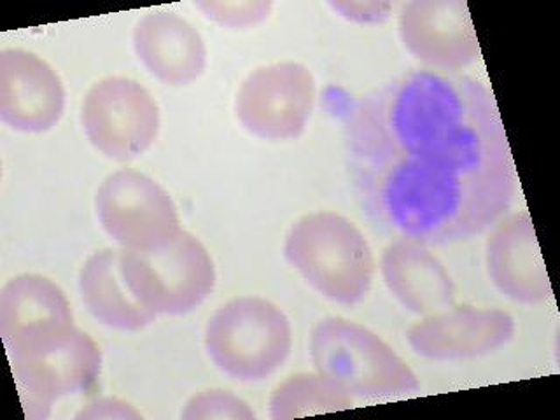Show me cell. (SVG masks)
Returning a JSON list of instances; mask_svg holds the SVG:
<instances>
[{"mask_svg": "<svg viewBox=\"0 0 560 420\" xmlns=\"http://www.w3.org/2000/svg\"><path fill=\"white\" fill-rule=\"evenodd\" d=\"M66 110V88L39 55L11 48L0 52V119L23 133L57 127Z\"/></svg>", "mask_w": 560, "mask_h": 420, "instance_id": "12", "label": "cell"}, {"mask_svg": "<svg viewBox=\"0 0 560 420\" xmlns=\"http://www.w3.org/2000/svg\"><path fill=\"white\" fill-rule=\"evenodd\" d=\"M75 419L130 420L142 419V416H140V411L136 410V407H131L130 402L122 401V399L96 398L92 402H88L86 407L75 416Z\"/></svg>", "mask_w": 560, "mask_h": 420, "instance_id": "22", "label": "cell"}, {"mask_svg": "<svg viewBox=\"0 0 560 420\" xmlns=\"http://www.w3.org/2000/svg\"><path fill=\"white\" fill-rule=\"evenodd\" d=\"M195 8L210 22L233 28V31H245V28L267 22L273 11L270 0H247V2L244 0H238V2L206 0V2H195Z\"/></svg>", "mask_w": 560, "mask_h": 420, "instance_id": "20", "label": "cell"}, {"mask_svg": "<svg viewBox=\"0 0 560 420\" xmlns=\"http://www.w3.org/2000/svg\"><path fill=\"white\" fill-rule=\"evenodd\" d=\"M79 293L88 312L107 328L140 331L156 320L131 293L121 273V250L101 249L79 270Z\"/></svg>", "mask_w": 560, "mask_h": 420, "instance_id": "16", "label": "cell"}, {"mask_svg": "<svg viewBox=\"0 0 560 420\" xmlns=\"http://www.w3.org/2000/svg\"><path fill=\"white\" fill-rule=\"evenodd\" d=\"M5 350L28 419H48L52 402L88 393L101 376V347L74 323L32 329Z\"/></svg>", "mask_w": 560, "mask_h": 420, "instance_id": "2", "label": "cell"}, {"mask_svg": "<svg viewBox=\"0 0 560 420\" xmlns=\"http://www.w3.org/2000/svg\"><path fill=\"white\" fill-rule=\"evenodd\" d=\"M352 407V396L319 372L289 376L270 396V417L276 420L302 419Z\"/></svg>", "mask_w": 560, "mask_h": 420, "instance_id": "18", "label": "cell"}, {"mask_svg": "<svg viewBox=\"0 0 560 420\" xmlns=\"http://www.w3.org/2000/svg\"><path fill=\"white\" fill-rule=\"evenodd\" d=\"M385 285L411 314L428 315L454 305V279L428 245L399 238L385 247L381 258Z\"/></svg>", "mask_w": 560, "mask_h": 420, "instance_id": "15", "label": "cell"}, {"mask_svg": "<svg viewBox=\"0 0 560 420\" xmlns=\"http://www.w3.org/2000/svg\"><path fill=\"white\" fill-rule=\"evenodd\" d=\"M133 49L149 74L171 86H188L207 69L200 32L179 14L154 11L133 28Z\"/></svg>", "mask_w": 560, "mask_h": 420, "instance_id": "14", "label": "cell"}, {"mask_svg": "<svg viewBox=\"0 0 560 420\" xmlns=\"http://www.w3.org/2000/svg\"><path fill=\"white\" fill-rule=\"evenodd\" d=\"M329 8L337 11L340 16L355 23H382L389 18L393 5L389 2H329Z\"/></svg>", "mask_w": 560, "mask_h": 420, "instance_id": "21", "label": "cell"}, {"mask_svg": "<svg viewBox=\"0 0 560 420\" xmlns=\"http://www.w3.org/2000/svg\"><path fill=\"white\" fill-rule=\"evenodd\" d=\"M81 122L98 153L128 162L154 144L162 116L154 96L142 84L114 75L88 90L81 105Z\"/></svg>", "mask_w": 560, "mask_h": 420, "instance_id": "9", "label": "cell"}, {"mask_svg": "<svg viewBox=\"0 0 560 420\" xmlns=\"http://www.w3.org/2000/svg\"><path fill=\"white\" fill-rule=\"evenodd\" d=\"M95 209L104 232L122 249H160L183 232L171 192L131 168L113 172L102 180Z\"/></svg>", "mask_w": 560, "mask_h": 420, "instance_id": "7", "label": "cell"}, {"mask_svg": "<svg viewBox=\"0 0 560 420\" xmlns=\"http://www.w3.org/2000/svg\"><path fill=\"white\" fill-rule=\"evenodd\" d=\"M284 256L329 302L354 306L372 291V245L346 215L323 210L298 219L285 235Z\"/></svg>", "mask_w": 560, "mask_h": 420, "instance_id": "3", "label": "cell"}, {"mask_svg": "<svg viewBox=\"0 0 560 420\" xmlns=\"http://www.w3.org/2000/svg\"><path fill=\"white\" fill-rule=\"evenodd\" d=\"M180 417L184 420H254L256 413L249 402L232 390L209 389L189 398Z\"/></svg>", "mask_w": 560, "mask_h": 420, "instance_id": "19", "label": "cell"}, {"mask_svg": "<svg viewBox=\"0 0 560 420\" xmlns=\"http://www.w3.org/2000/svg\"><path fill=\"white\" fill-rule=\"evenodd\" d=\"M347 140L364 203L402 238L468 241L515 198L503 119L492 92L471 75H401L358 102Z\"/></svg>", "mask_w": 560, "mask_h": 420, "instance_id": "1", "label": "cell"}, {"mask_svg": "<svg viewBox=\"0 0 560 420\" xmlns=\"http://www.w3.org/2000/svg\"><path fill=\"white\" fill-rule=\"evenodd\" d=\"M311 358L315 372L328 376L352 398H394L420 389L416 372L387 341L343 317L315 324Z\"/></svg>", "mask_w": 560, "mask_h": 420, "instance_id": "4", "label": "cell"}, {"mask_svg": "<svg viewBox=\"0 0 560 420\" xmlns=\"http://www.w3.org/2000/svg\"><path fill=\"white\" fill-rule=\"evenodd\" d=\"M314 74L298 61H280L253 70L242 81L235 116L245 131L271 142L302 136L315 107Z\"/></svg>", "mask_w": 560, "mask_h": 420, "instance_id": "8", "label": "cell"}, {"mask_svg": "<svg viewBox=\"0 0 560 420\" xmlns=\"http://www.w3.org/2000/svg\"><path fill=\"white\" fill-rule=\"evenodd\" d=\"M121 273L137 300L156 315L189 314L215 285L209 250L184 230L160 249H122Z\"/></svg>", "mask_w": 560, "mask_h": 420, "instance_id": "6", "label": "cell"}, {"mask_svg": "<svg viewBox=\"0 0 560 420\" xmlns=\"http://www.w3.org/2000/svg\"><path fill=\"white\" fill-rule=\"evenodd\" d=\"M398 32L411 57L429 70L459 74L480 58L477 31L464 0H413L402 5Z\"/></svg>", "mask_w": 560, "mask_h": 420, "instance_id": "10", "label": "cell"}, {"mask_svg": "<svg viewBox=\"0 0 560 420\" xmlns=\"http://www.w3.org/2000/svg\"><path fill=\"white\" fill-rule=\"evenodd\" d=\"M512 314L501 308L448 306L413 324L408 346L429 361H468L503 349L515 337Z\"/></svg>", "mask_w": 560, "mask_h": 420, "instance_id": "11", "label": "cell"}, {"mask_svg": "<svg viewBox=\"0 0 560 420\" xmlns=\"http://www.w3.org/2000/svg\"><path fill=\"white\" fill-rule=\"evenodd\" d=\"M487 271L499 293L521 305H539L551 296L550 277L527 210L501 218L486 245Z\"/></svg>", "mask_w": 560, "mask_h": 420, "instance_id": "13", "label": "cell"}, {"mask_svg": "<svg viewBox=\"0 0 560 420\" xmlns=\"http://www.w3.org/2000/svg\"><path fill=\"white\" fill-rule=\"evenodd\" d=\"M74 323L66 293L48 277L23 273L8 280L0 293V335L4 346L32 329Z\"/></svg>", "mask_w": 560, "mask_h": 420, "instance_id": "17", "label": "cell"}, {"mask_svg": "<svg viewBox=\"0 0 560 420\" xmlns=\"http://www.w3.org/2000/svg\"><path fill=\"white\" fill-rule=\"evenodd\" d=\"M203 343L224 375L261 382L288 361L293 328L276 303L259 296L233 298L210 315Z\"/></svg>", "mask_w": 560, "mask_h": 420, "instance_id": "5", "label": "cell"}]
</instances>
